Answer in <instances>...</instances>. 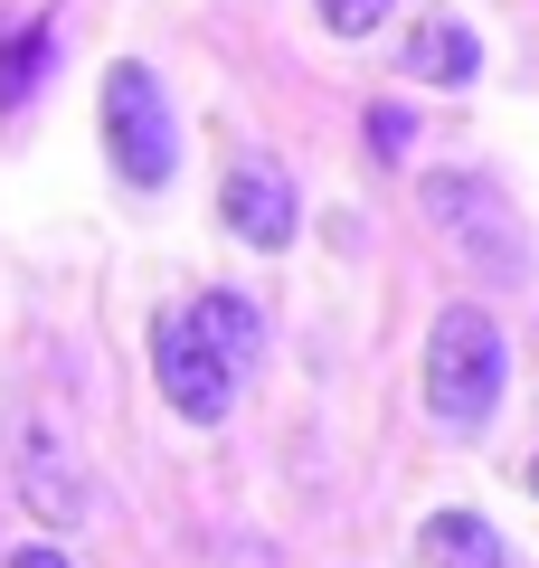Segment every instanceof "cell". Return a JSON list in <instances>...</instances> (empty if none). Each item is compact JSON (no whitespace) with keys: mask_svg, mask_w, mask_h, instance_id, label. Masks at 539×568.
<instances>
[{"mask_svg":"<svg viewBox=\"0 0 539 568\" xmlns=\"http://www.w3.org/2000/svg\"><path fill=\"white\" fill-rule=\"evenodd\" d=\"M501 388H511V342L482 304H445L426 332V407L455 436H482L501 417Z\"/></svg>","mask_w":539,"mask_h":568,"instance_id":"6da1fadb","label":"cell"},{"mask_svg":"<svg viewBox=\"0 0 539 568\" xmlns=\"http://www.w3.org/2000/svg\"><path fill=\"white\" fill-rule=\"evenodd\" d=\"M417 209H426V227H436L474 275H492V284H520V275H530V237H520L511 200H501L482 171H426V181H417Z\"/></svg>","mask_w":539,"mask_h":568,"instance_id":"7a4b0ae2","label":"cell"},{"mask_svg":"<svg viewBox=\"0 0 539 568\" xmlns=\"http://www.w3.org/2000/svg\"><path fill=\"white\" fill-rule=\"evenodd\" d=\"M104 162L123 171L133 190H161L171 181V162H180V133H171V104H161V77L152 67H104Z\"/></svg>","mask_w":539,"mask_h":568,"instance_id":"3957f363","label":"cell"},{"mask_svg":"<svg viewBox=\"0 0 539 568\" xmlns=\"http://www.w3.org/2000/svg\"><path fill=\"white\" fill-rule=\"evenodd\" d=\"M152 369H161V398L190 426H218L227 398H237V369L218 361V342L200 332V313H161L152 323Z\"/></svg>","mask_w":539,"mask_h":568,"instance_id":"277c9868","label":"cell"},{"mask_svg":"<svg viewBox=\"0 0 539 568\" xmlns=\"http://www.w3.org/2000/svg\"><path fill=\"white\" fill-rule=\"evenodd\" d=\"M218 219H227V237H246V246H284L294 237V171L275 162V152H246V162H227V181H218Z\"/></svg>","mask_w":539,"mask_h":568,"instance_id":"5b68a950","label":"cell"},{"mask_svg":"<svg viewBox=\"0 0 539 568\" xmlns=\"http://www.w3.org/2000/svg\"><path fill=\"white\" fill-rule=\"evenodd\" d=\"M20 493H29V511L58 521V530L85 521V503H95V493H85V465L58 446V436H20Z\"/></svg>","mask_w":539,"mask_h":568,"instance_id":"8992f818","label":"cell"},{"mask_svg":"<svg viewBox=\"0 0 539 568\" xmlns=\"http://www.w3.org/2000/svg\"><path fill=\"white\" fill-rule=\"evenodd\" d=\"M474 67H482V39L464 20L436 10V20L407 29V77H417V85H474Z\"/></svg>","mask_w":539,"mask_h":568,"instance_id":"52a82bcc","label":"cell"},{"mask_svg":"<svg viewBox=\"0 0 539 568\" xmlns=\"http://www.w3.org/2000/svg\"><path fill=\"white\" fill-rule=\"evenodd\" d=\"M417 568H511V559H501V530L482 511H436L417 530Z\"/></svg>","mask_w":539,"mask_h":568,"instance_id":"ba28073f","label":"cell"},{"mask_svg":"<svg viewBox=\"0 0 539 568\" xmlns=\"http://www.w3.org/2000/svg\"><path fill=\"white\" fill-rule=\"evenodd\" d=\"M190 313H200V332L218 342V361H227V369H246V361L265 351V313L246 304V294H200Z\"/></svg>","mask_w":539,"mask_h":568,"instance_id":"9c48e42d","label":"cell"},{"mask_svg":"<svg viewBox=\"0 0 539 568\" xmlns=\"http://www.w3.org/2000/svg\"><path fill=\"white\" fill-rule=\"evenodd\" d=\"M39 77H48V20L20 29V39H0V114H20Z\"/></svg>","mask_w":539,"mask_h":568,"instance_id":"30bf717a","label":"cell"},{"mask_svg":"<svg viewBox=\"0 0 539 568\" xmlns=\"http://www.w3.org/2000/svg\"><path fill=\"white\" fill-rule=\"evenodd\" d=\"M313 10H322V29H332V39H369L398 0H313Z\"/></svg>","mask_w":539,"mask_h":568,"instance_id":"8fae6325","label":"cell"},{"mask_svg":"<svg viewBox=\"0 0 539 568\" xmlns=\"http://www.w3.org/2000/svg\"><path fill=\"white\" fill-rule=\"evenodd\" d=\"M407 142H417V123L398 104H369V162H407Z\"/></svg>","mask_w":539,"mask_h":568,"instance_id":"7c38bea8","label":"cell"},{"mask_svg":"<svg viewBox=\"0 0 539 568\" xmlns=\"http://www.w3.org/2000/svg\"><path fill=\"white\" fill-rule=\"evenodd\" d=\"M10 568H77V559H67V549H48V540H20V549H10Z\"/></svg>","mask_w":539,"mask_h":568,"instance_id":"4fadbf2b","label":"cell"},{"mask_svg":"<svg viewBox=\"0 0 539 568\" xmlns=\"http://www.w3.org/2000/svg\"><path fill=\"white\" fill-rule=\"evenodd\" d=\"M530 493H539V465H530Z\"/></svg>","mask_w":539,"mask_h":568,"instance_id":"5bb4252c","label":"cell"}]
</instances>
